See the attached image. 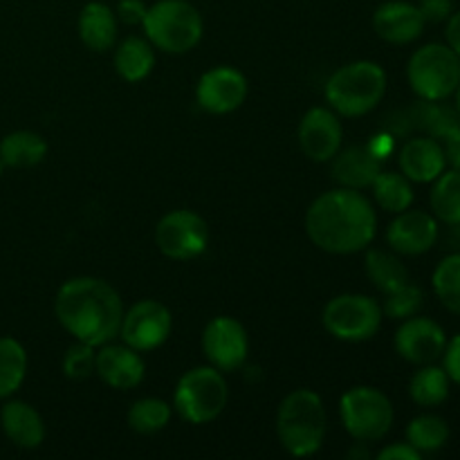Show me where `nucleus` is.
Returning <instances> with one entry per match:
<instances>
[{"label": "nucleus", "instance_id": "24", "mask_svg": "<svg viewBox=\"0 0 460 460\" xmlns=\"http://www.w3.org/2000/svg\"><path fill=\"white\" fill-rule=\"evenodd\" d=\"M153 66H155V52H153V45L148 40L139 39V36H128L117 45L115 70L128 84L146 79Z\"/></svg>", "mask_w": 460, "mask_h": 460}, {"label": "nucleus", "instance_id": "16", "mask_svg": "<svg viewBox=\"0 0 460 460\" xmlns=\"http://www.w3.org/2000/svg\"><path fill=\"white\" fill-rule=\"evenodd\" d=\"M299 146L313 162H331L341 146V124L328 108H310L299 124Z\"/></svg>", "mask_w": 460, "mask_h": 460}, {"label": "nucleus", "instance_id": "40", "mask_svg": "<svg viewBox=\"0 0 460 460\" xmlns=\"http://www.w3.org/2000/svg\"><path fill=\"white\" fill-rule=\"evenodd\" d=\"M394 135L391 133H380V135H376V137L371 139V142L367 144L368 148H371V153L373 155L377 157V160H382L385 162L386 157L391 155V153H394Z\"/></svg>", "mask_w": 460, "mask_h": 460}, {"label": "nucleus", "instance_id": "5", "mask_svg": "<svg viewBox=\"0 0 460 460\" xmlns=\"http://www.w3.org/2000/svg\"><path fill=\"white\" fill-rule=\"evenodd\" d=\"M142 27L153 48L166 54L191 52L202 39V16L187 0H157Z\"/></svg>", "mask_w": 460, "mask_h": 460}, {"label": "nucleus", "instance_id": "35", "mask_svg": "<svg viewBox=\"0 0 460 460\" xmlns=\"http://www.w3.org/2000/svg\"><path fill=\"white\" fill-rule=\"evenodd\" d=\"M445 151V160H447V169H460V124L452 126L445 130L440 137H436Z\"/></svg>", "mask_w": 460, "mask_h": 460}, {"label": "nucleus", "instance_id": "9", "mask_svg": "<svg viewBox=\"0 0 460 460\" xmlns=\"http://www.w3.org/2000/svg\"><path fill=\"white\" fill-rule=\"evenodd\" d=\"M382 305L367 295H340L323 308V326L341 341H367L382 326Z\"/></svg>", "mask_w": 460, "mask_h": 460}, {"label": "nucleus", "instance_id": "12", "mask_svg": "<svg viewBox=\"0 0 460 460\" xmlns=\"http://www.w3.org/2000/svg\"><path fill=\"white\" fill-rule=\"evenodd\" d=\"M202 350L218 371H238L247 362V331L234 317H216L202 332Z\"/></svg>", "mask_w": 460, "mask_h": 460}, {"label": "nucleus", "instance_id": "10", "mask_svg": "<svg viewBox=\"0 0 460 460\" xmlns=\"http://www.w3.org/2000/svg\"><path fill=\"white\" fill-rule=\"evenodd\" d=\"M157 250L173 261H191L209 245V227L196 211L175 209L162 216L155 227Z\"/></svg>", "mask_w": 460, "mask_h": 460}, {"label": "nucleus", "instance_id": "34", "mask_svg": "<svg viewBox=\"0 0 460 460\" xmlns=\"http://www.w3.org/2000/svg\"><path fill=\"white\" fill-rule=\"evenodd\" d=\"M97 367V353H94V346L84 344V341H76L75 346L66 350V358H63V373H66L70 380H85L94 373Z\"/></svg>", "mask_w": 460, "mask_h": 460}, {"label": "nucleus", "instance_id": "39", "mask_svg": "<svg viewBox=\"0 0 460 460\" xmlns=\"http://www.w3.org/2000/svg\"><path fill=\"white\" fill-rule=\"evenodd\" d=\"M422 454L409 443H394L377 454L380 460H420Z\"/></svg>", "mask_w": 460, "mask_h": 460}, {"label": "nucleus", "instance_id": "21", "mask_svg": "<svg viewBox=\"0 0 460 460\" xmlns=\"http://www.w3.org/2000/svg\"><path fill=\"white\" fill-rule=\"evenodd\" d=\"M382 171V160H377L368 146H353L332 157V178L346 189H367L376 182Z\"/></svg>", "mask_w": 460, "mask_h": 460}, {"label": "nucleus", "instance_id": "28", "mask_svg": "<svg viewBox=\"0 0 460 460\" xmlns=\"http://www.w3.org/2000/svg\"><path fill=\"white\" fill-rule=\"evenodd\" d=\"M367 274L373 281V286L380 292L389 295V292L398 290L404 283H409V270L402 261L395 254L385 250H371L367 254Z\"/></svg>", "mask_w": 460, "mask_h": 460}, {"label": "nucleus", "instance_id": "29", "mask_svg": "<svg viewBox=\"0 0 460 460\" xmlns=\"http://www.w3.org/2000/svg\"><path fill=\"white\" fill-rule=\"evenodd\" d=\"M27 373V353L13 337H0V400L21 389Z\"/></svg>", "mask_w": 460, "mask_h": 460}, {"label": "nucleus", "instance_id": "17", "mask_svg": "<svg viewBox=\"0 0 460 460\" xmlns=\"http://www.w3.org/2000/svg\"><path fill=\"white\" fill-rule=\"evenodd\" d=\"M425 16L420 7L407 0L382 3L373 13V30L382 40L391 45H409L425 31Z\"/></svg>", "mask_w": 460, "mask_h": 460}, {"label": "nucleus", "instance_id": "41", "mask_svg": "<svg viewBox=\"0 0 460 460\" xmlns=\"http://www.w3.org/2000/svg\"><path fill=\"white\" fill-rule=\"evenodd\" d=\"M445 22H447L445 25V40L460 57V12H454Z\"/></svg>", "mask_w": 460, "mask_h": 460}, {"label": "nucleus", "instance_id": "23", "mask_svg": "<svg viewBox=\"0 0 460 460\" xmlns=\"http://www.w3.org/2000/svg\"><path fill=\"white\" fill-rule=\"evenodd\" d=\"M48 155V142L31 130H13L0 139V164L9 169H31Z\"/></svg>", "mask_w": 460, "mask_h": 460}, {"label": "nucleus", "instance_id": "27", "mask_svg": "<svg viewBox=\"0 0 460 460\" xmlns=\"http://www.w3.org/2000/svg\"><path fill=\"white\" fill-rule=\"evenodd\" d=\"M373 187V198H376L377 207H382L389 214H400V211L409 209L413 205V187L411 180L395 171H380Z\"/></svg>", "mask_w": 460, "mask_h": 460}, {"label": "nucleus", "instance_id": "36", "mask_svg": "<svg viewBox=\"0 0 460 460\" xmlns=\"http://www.w3.org/2000/svg\"><path fill=\"white\" fill-rule=\"evenodd\" d=\"M148 7L142 0H119L117 3V21H121L124 25H142L144 18H146Z\"/></svg>", "mask_w": 460, "mask_h": 460}, {"label": "nucleus", "instance_id": "38", "mask_svg": "<svg viewBox=\"0 0 460 460\" xmlns=\"http://www.w3.org/2000/svg\"><path fill=\"white\" fill-rule=\"evenodd\" d=\"M443 368L447 371L449 380L460 386V332L454 335V340H447L443 353Z\"/></svg>", "mask_w": 460, "mask_h": 460}, {"label": "nucleus", "instance_id": "20", "mask_svg": "<svg viewBox=\"0 0 460 460\" xmlns=\"http://www.w3.org/2000/svg\"><path fill=\"white\" fill-rule=\"evenodd\" d=\"M0 425L4 436L21 449H36L45 438L43 418L22 400H9L0 409Z\"/></svg>", "mask_w": 460, "mask_h": 460}, {"label": "nucleus", "instance_id": "30", "mask_svg": "<svg viewBox=\"0 0 460 460\" xmlns=\"http://www.w3.org/2000/svg\"><path fill=\"white\" fill-rule=\"evenodd\" d=\"M449 425L445 418L434 416V413H422L413 418L407 427V443L416 447L420 454L438 452L449 440Z\"/></svg>", "mask_w": 460, "mask_h": 460}, {"label": "nucleus", "instance_id": "4", "mask_svg": "<svg viewBox=\"0 0 460 460\" xmlns=\"http://www.w3.org/2000/svg\"><path fill=\"white\" fill-rule=\"evenodd\" d=\"M386 72L373 61H355L340 67L326 84V99L332 111L344 117H362L382 102Z\"/></svg>", "mask_w": 460, "mask_h": 460}, {"label": "nucleus", "instance_id": "1", "mask_svg": "<svg viewBox=\"0 0 460 460\" xmlns=\"http://www.w3.org/2000/svg\"><path fill=\"white\" fill-rule=\"evenodd\" d=\"M310 241L331 254L367 250L377 232V216L358 189H332L310 205L305 214Z\"/></svg>", "mask_w": 460, "mask_h": 460}, {"label": "nucleus", "instance_id": "22", "mask_svg": "<svg viewBox=\"0 0 460 460\" xmlns=\"http://www.w3.org/2000/svg\"><path fill=\"white\" fill-rule=\"evenodd\" d=\"M117 21L115 12L108 4L93 0L84 4L79 13V39L93 52H106L117 43Z\"/></svg>", "mask_w": 460, "mask_h": 460}, {"label": "nucleus", "instance_id": "19", "mask_svg": "<svg viewBox=\"0 0 460 460\" xmlns=\"http://www.w3.org/2000/svg\"><path fill=\"white\" fill-rule=\"evenodd\" d=\"M94 373L112 389L130 391L144 380V359L139 358V350L108 341L97 353Z\"/></svg>", "mask_w": 460, "mask_h": 460}, {"label": "nucleus", "instance_id": "3", "mask_svg": "<svg viewBox=\"0 0 460 460\" xmlns=\"http://www.w3.org/2000/svg\"><path fill=\"white\" fill-rule=\"evenodd\" d=\"M328 429L326 407L310 389H296L283 398L277 411V436L292 456H313Z\"/></svg>", "mask_w": 460, "mask_h": 460}, {"label": "nucleus", "instance_id": "33", "mask_svg": "<svg viewBox=\"0 0 460 460\" xmlns=\"http://www.w3.org/2000/svg\"><path fill=\"white\" fill-rule=\"evenodd\" d=\"M385 305H382V314H386V317L391 319H409L413 317V314L420 313L422 304H425V295H422V290L418 286H413L411 281L404 283L402 288H398V290L389 292V295H385Z\"/></svg>", "mask_w": 460, "mask_h": 460}, {"label": "nucleus", "instance_id": "2", "mask_svg": "<svg viewBox=\"0 0 460 460\" xmlns=\"http://www.w3.org/2000/svg\"><path fill=\"white\" fill-rule=\"evenodd\" d=\"M54 308L61 326L76 341L97 349L119 335L124 304L115 288L103 279L79 277L63 283Z\"/></svg>", "mask_w": 460, "mask_h": 460}, {"label": "nucleus", "instance_id": "26", "mask_svg": "<svg viewBox=\"0 0 460 460\" xmlns=\"http://www.w3.org/2000/svg\"><path fill=\"white\" fill-rule=\"evenodd\" d=\"M449 389H452V380H449L447 371L436 364H425L413 373L411 382H409V395L418 407H438L449 398Z\"/></svg>", "mask_w": 460, "mask_h": 460}, {"label": "nucleus", "instance_id": "37", "mask_svg": "<svg viewBox=\"0 0 460 460\" xmlns=\"http://www.w3.org/2000/svg\"><path fill=\"white\" fill-rule=\"evenodd\" d=\"M418 7L427 22H445L454 13V0H420Z\"/></svg>", "mask_w": 460, "mask_h": 460}, {"label": "nucleus", "instance_id": "31", "mask_svg": "<svg viewBox=\"0 0 460 460\" xmlns=\"http://www.w3.org/2000/svg\"><path fill=\"white\" fill-rule=\"evenodd\" d=\"M436 296L452 314L460 317V252L445 256L431 277Z\"/></svg>", "mask_w": 460, "mask_h": 460}, {"label": "nucleus", "instance_id": "7", "mask_svg": "<svg viewBox=\"0 0 460 460\" xmlns=\"http://www.w3.org/2000/svg\"><path fill=\"white\" fill-rule=\"evenodd\" d=\"M229 400L227 382L216 367H198L180 377L173 407L184 422L207 425L225 411Z\"/></svg>", "mask_w": 460, "mask_h": 460}, {"label": "nucleus", "instance_id": "25", "mask_svg": "<svg viewBox=\"0 0 460 460\" xmlns=\"http://www.w3.org/2000/svg\"><path fill=\"white\" fill-rule=\"evenodd\" d=\"M429 205L436 220L449 227H460V169H445L434 180Z\"/></svg>", "mask_w": 460, "mask_h": 460}, {"label": "nucleus", "instance_id": "42", "mask_svg": "<svg viewBox=\"0 0 460 460\" xmlns=\"http://www.w3.org/2000/svg\"><path fill=\"white\" fill-rule=\"evenodd\" d=\"M454 99H456V102H454V108H456V112H458V117H460V84H458L456 93H454Z\"/></svg>", "mask_w": 460, "mask_h": 460}, {"label": "nucleus", "instance_id": "18", "mask_svg": "<svg viewBox=\"0 0 460 460\" xmlns=\"http://www.w3.org/2000/svg\"><path fill=\"white\" fill-rule=\"evenodd\" d=\"M400 173L407 175L411 182L427 184L434 182L445 169H447V160H445V151L440 142L431 135H422V137H411L404 142L400 148Z\"/></svg>", "mask_w": 460, "mask_h": 460}, {"label": "nucleus", "instance_id": "13", "mask_svg": "<svg viewBox=\"0 0 460 460\" xmlns=\"http://www.w3.org/2000/svg\"><path fill=\"white\" fill-rule=\"evenodd\" d=\"M445 346H447V335L443 326L429 317H413L404 319L402 326L395 332V350L402 359L416 367L425 364H436L443 359Z\"/></svg>", "mask_w": 460, "mask_h": 460}, {"label": "nucleus", "instance_id": "8", "mask_svg": "<svg viewBox=\"0 0 460 460\" xmlns=\"http://www.w3.org/2000/svg\"><path fill=\"white\" fill-rule=\"evenodd\" d=\"M341 422L346 431L358 443H376L391 431L394 425V404L373 386H355L341 395L340 402Z\"/></svg>", "mask_w": 460, "mask_h": 460}, {"label": "nucleus", "instance_id": "15", "mask_svg": "<svg viewBox=\"0 0 460 460\" xmlns=\"http://www.w3.org/2000/svg\"><path fill=\"white\" fill-rule=\"evenodd\" d=\"M391 250L404 256H420L438 241V220L420 209H404L395 216L386 232Z\"/></svg>", "mask_w": 460, "mask_h": 460}, {"label": "nucleus", "instance_id": "14", "mask_svg": "<svg viewBox=\"0 0 460 460\" xmlns=\"http://www.w3.org/2000/svg\"><path fill=\"white\" fill-rule=\"evenodd\" d=\"M198 106L211 115H225L243 106L247 99V79L236 67L220 66L205 72L196 88Z\"/></svg>", "mask_w": 460, "mask_h": 460}, {"label": "nucleus", "instance_id": "6", "mask_svg": "<svg viewBox=\"0 0 460 460\" xmlns=\"http://www.w3.org/2000/svg\"><path fill=\"white\" fill-rule=\"evenodd\" d=\"M407 79L425 102H445L460 84V57L447 43L422 45L409 58Z\"/></svg>", "mask_w": 460, "mask_h": 460}, {"label": "nucleus", "instance_id": "11", "mask_svg": "<svg viewBox=\"0 0 460 460\" xmlns=\"http://www.w3.org/2000/svg\"><path fill=\"white\" fill-rule=\"evenodd\" d=\"M171 326H173V319H171L169 308L155 299H144L135 304L128 313H124L119 335L126 346L146 353L169 340Z\"/></svg>", "mask_w": 460, "mask_h": 460}, {"label": "nucleus", "instance_id": "32", "mask_svg": "<svg viewBox=\"0 0 460 460\" xmlns=\"http://www.w3.org/2000/svg\"><path fill=\"white\" fill-rule=\"evenodd\" d=\"M171 407L164 400L142 398L128 409V427L135 434L151 436L164 429L171 420Z\"/></svg>", "mask_w": 460, "mask_h": 460}]
</instances>
